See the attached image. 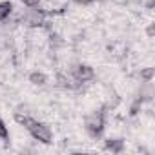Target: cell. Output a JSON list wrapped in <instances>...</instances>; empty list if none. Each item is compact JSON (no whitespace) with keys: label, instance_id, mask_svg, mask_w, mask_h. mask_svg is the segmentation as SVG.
Returning <instances> with one entry per match:
<instances>
[{"label":"cell","instance_id":"1","mask_svg":"<svg viewBox=\"0 0 155 155\" xmlns=\"http://www.w3.org/2000/svg\"><path fill=\"white\" fill-rule=\"evenodd\" d=\"M15 120H17L20 126H24V128L31 133V137H33L35 140L44 142V144H49V142H51L53 133H51L49 126H46L44 122H38L37 119H33V117H29V115H26V113H22V111H17V113H15Z\"/></svg>","mask_w":155,"mask_h":155},{"label":"cell","instance_id":"2","mask_svg":"<svg viewBox=\"0 0 155 155\" xmlns=\"http://www.w3.org/2000/svg\"><path fill=\"white\" fill-rule=\"evenodd\" d=\"M84 126L88 130L90 135L93 137H101L104 128H106V108H101L97 111H91L86 119H84Z\"/></svg>","mask_w":155,"mask_h":155},{"label":"cell","instance_id":"3","mask_svg":"<svg viewBox=\"0 0 155 155\" xmlns=\"http://www.w3.org/2000/svg\"><path fill=\"white\" fill-rule=\"evenodd\" d=\"M46 11L38 6H29L22 15H20V22L29 26V28H40L44 26V20H46Z\"/></svg>","mask_w":155,"mask_h":155},{"label":"cell","instance_id":"4","mask_svg":"<svg viewBox=\"0 0 155 155\" xmlns=\"http://www.w3.org/2000/svg\"><path fill=\"white\" fill-rule=\"evenodd\" d=\"M71 75H73L81 84L90 82V81L95 79V71H93V68L88 66V64H77V66L71 69Z\"/></svg>","mask_w":155,"mask_h":155},{"label":"cell","instance_id":"5","mask_svg":"<svg viewBox=\"0 0 155 155\" xmlns=\"http://www.w3.org/2000/svg\"><path fill=\"white\" fill-rule=\"evenodd\" d=\"M57 86H60L64 90H77V88H81V82L71 73H58L57 75Z\"/></svg>","mask_w":155,"mask_h":155},{"label":"cell","instance_id":"6","mask_svg":"<svg viewBox=\"0 0 155 155\" xmlns=\"http://www.w3.org/2000/svg\"><path fill=\"white\" fill-rule=\"evenodd\" d=\"M106 150L111 153H120L124 150V140L122 139H108L106 140Z\"/></svg>","mask_w":155,"mask_h":155},{"label":"cell","instance_id":"7","mask_svg":"<svg viewBox=\"0 0 155 155\" xmlns=\"http://www.w3.org/2000/svg\"><path fill=\"white\" fill-rule=\"evenodd\" d=\"M29 82H31L33 86H44V84L48 82V77H46L42 71H33V73L29 75Z\"/></svg>","mask_w":155,"mask_h":155},{"label":"cell","instance_id":"8","mask_svg":"<svg viewBox=\"0 0 155 155\" xmlns=\"http://www.w3.org/2000/svg\"><path fill=\"white\" fill-rule=\"evenodd\" d=\"M13 13V4L11 2H0V22L6 20Z\"/></svg>","mask_w":155,"mask_h":155},{"label":"cell","instance_id":"9","mask_svg":"<svg viewBox=\"0 0 155 155\" xmlns=\"http://www.w3.org/2000/svg\"><path fill=\"white\" fill-rule=\"evenodd\" d=\"M153 75H155V69H153V68H144V69H140V79H142L144 82H151V81H153Z\"/></svg>","mask_w":155,"mask_h":155},{"label":"cell","instance_id":"10","mask_svg":"<svg viewBox=\"0 0 155 155\" xmlns=\"http://www.w3.org/2000/svg\"><path fill=\"white\" fill-rule=\"evenodd\" d=\"M9 137V131H8V126H6V122L2 120V117H0V139H8Z\"/></svg>","mask_w":155,"mask_h":155},{"label":"cell","instance_id":"11","mask_svg":"<svg viewBox=\"0 0 155 155\" xmlns=\"http://www.w3.org/2000/svg\"><path fill=\"white\" fill-rule=\"evenodd\" d=\"M146 33H148V37H150V38H153V35H155V24H150V26H148V29H146Z\"/></svg>","mask_w":155,"mask_h":155},{"label":"cell","instance_id":"12","mask_svg":"<svg viewBox=\"0 0 155 155\" xmlns=\"http://www.w3.org/2000/svg\"><path fill=\"white\" fill-rule=\"evenodd\" d=\"M73 2L81 4V6H88V4H91V2H93V0H73Z\"/></svg>","mask_w":155,"mask_h":155},{"label":"cell","instance_id":"13","mask_svg":"<svg viewBox=\"0 0 155 155\" xmlns=\"http://www.w3.org/2000/svg\"><path fill=\"white\" fill-rule=\"evenodd\" d=\"M99 2H104V0H99Z\"/></svg>","mask_w":155,"mask_h":155}]
</instances>
